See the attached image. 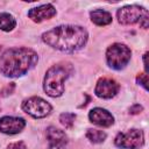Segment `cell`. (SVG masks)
Masks as SVG:
<instances>
[{
	"mask_svg": "<svg viewBox=\"0 0 149 149\" xmlns=\"http://www.w3.org/2000/svg\"><path fill=\"white\" fill-rule=\"evenodd\" d=\"M88 33L81 26L63 24L42 34V41L49 47L63 51L74 52L80 50L87 42Z\"/></svg>",
	"mask_w": 149,
	"mask_h": 149,
	"instance_id": "1",
	"label": "cell"
},
{
	"mask_svg": "<svg viewBox=\"0 0 149 149\" xmlns=\"http://www.w3.org/2000/svg\"><path fill=\"white\" fill-rule=\"evenodd\" d=\"M38 61L37 54L29 48H10L0 56V72L5 77L17 78L33 69Z\"/></svg>",
	"mask_w": 149,
	"mask_h": 149,
	"instance_id": "2",
	"label": "cell"
},
{
	"mask_svg": "<svg viewBox=\"0 0 149 149\" xmlns=\"http://www.w3.org/2000/svg\"><path fill=\"white\" fill-rule=\"evenodd\" d=\"M72 73V66L69 63H59L52 65L45 73L43 88L44 92L52 98L61 97L64 93V81Z\"/></svg>",
	"mask_w": 149,
	"mask_h": 149,
	"instance_id": "3",
	"label": "cell"
},
{
	"mask_svg": "<svg viewBox=\"0 0 149 149\" xmlns=\"http://www.w3.org/2000/svg\"><path fill=\"white\" fill-rule=\"evenodd\" d=\"M130 57H132L130 49L122 43H114L111 47H108L106 51L107 64L109 68L114 70L123 69L130 61Z\"/></svg>",
	"mask_w": 149,
	"mask_h": 149,
	"instance_id": "4",
	"label": "cell"
},
{
	"mask_svg": "<svg viewBox=\"0 0 149 149\" xmlns=\"http://www.w3.org/2000/svg\"><path fill=\"white\" fill-rule=\"evenodd\" d=\"M114 143L116 147L122 149H139L144 143V135L140 129H129L127 132L119 133L114 139Z\"/></svg>",
	"mask_w": 149,
	"mask_h": 149,
	"instance_id": "5",
	"label": "cell"
},
{
	"mask_svg": "<svg viewBox=\"0 0 149 149\" xmlns=\"http://www.w3.org/2000/svg\"><path fill=\"white\" fill-rule=\"evenodd\" d=\"M22 109L35 119L45 118L51 113V105L40 97H30L22 102Z\"/></svg>",
	"mask_w": 149,
	"mask_h": 149,
	"instance_id": "6",
	"label": "cell"
},
{
	"mask_svg": "<svg viewBox=\"0 0 149 149\" xmlns=\"http://www.w3.org/2000/svg\"><path fill=\"white\" fill-rule=\"evenodd\" d=\"M146 13H148L147 9H144L141 6L128 5V6H123L118 9L116 17L121 24H134L136 22H140L141 17Z\"/></svg>",
	"mask_w": 149,
	"mask_h": 149,
	"instance_id": "7",
	"label": "cell"
},
{
	"mask_svg": "<svg viewBox=\"0 0 149 149\" xmlns=\"http://www.w3.org/2000/svg\"><path fill=\"white\" fill-rule=\"evenodd\" d=\"M119 90H120V86H119V84L114 79L100 78L97 81V85H95V88H94V93L99 98L111 99V98L116 95Z\"/></svg>",
	"mask_w": 149,
	"mask_h": 149,
	"instance_id": "8",
	"label": "cell"
},
{
	"mask_svg": "<svg viewBox=\"0 0 149 149\" xmlns=\"http://www.w3.org/2000/svg\"><path fill=\"white\" fill-rule=\"evenodd\" d=\"M26 126V121L22 118L16 116H2L0 118V132L3 134L13 135L20 133Z\"/></svg>",
	"mask_w": 149,
	"mask_h": 149,
	"instance_id": "9",
	"label": "cell"
},
{
	"mask_svg": "<svg viewBox=\"0 0 149 149\" xmlns=\"http://www.w3.org/2000/svg\"><path fill=\"white\" fill-rule=\"evenodd\" d=\"M88 119L92 123L100 126V127H109L114 123L113 115L107 109L101 108V107L92 108L88 113Z\"/></svg>",
	"mask_w": 149,
	"mask_h": 149,
	"instance_id": "10",
	"label": "cell"
},
{
	"mask_svg": "<svg viewBox=\"0 0 149 149\" xmlns=\"http://www.w3.org/2000/svg\"><path fill=\"white\" fill-rule=\"evenodd\" d=\"M47 140L49 143V149H65L68 144L65 133L52 126L47 129Z\"/></svg>",
	"mask_w": 149,
	"mask_h": 149,
	"instance_id": "11",
	"label": "cell"
},
{
	"mask_svg": "<svg viewBox=\"0 0 149 149\" xmlns=\"http://www.w3.org/2000/svg\"><path fill=\"white\" fill-rule=\"evenodd\" d=\"M56 15V8L51 3H44L38 7L31 8L28 12V17L31 19L34 22H42L44 20H49Z\"/></svg>",
	"mask_w": 149,
	"mask_h": 149,
	"instance_id": "12",
	"label": "cell"
},
{
	"mask_svg": "<svg viewBox=\"0 0 149 149\" xmlns=\"http://www.w3.org/2000/svg\"><path fill=\"white\" fill-rule=\"evenodd\" d=\"M90 17H91V21L97 26H107L112 22L111 13L104 9H94L90 12Z\"/></svg>",
	"mask_w": 149,
	"mask_h": 149,
	"instance_id": "13",
	"label": "cell"
},
{
	"mask_svg": "<svg viewBox=\"0 0 149 149\" xmlns=\"http://www.w3.org/2000/svg\"><path fill=\"white\" fill-rule=\"evenodd\" d=\"M16 21L13 17V15L8 13H0V30L3 31H10L15 28Z\"/></svg>",
	"mask_w": 149,
	"mask_h": 149,
	"instance_id": "14",
	"label": "cell"
},
{
	"mask_svg": "<svg viewBox=\"0 0 149 149\" xmlns=\"http://www.w3.org/2000/svg\"><path fill=\"white\" fill-rule=\"evenodd\" d=\"M106 136H107L106 133L102 130H99V129H87V132H86V137L93 143L104 142Z\"/></svg>",
	"mask_w": 149,
	"mask_h": 149,
	"instance_id": "15",
	"label": "cell"
},
{
	"mask_svg": "<svg viewBox=\"0 0 149 149\" xmlns=\"http://www.w3.org/2000/svg\"><path fill=\"white\" fill-rule=\"evenodd\" d=\"M74 119H76V114L69 113V112L63 113V114H61V116H59L61 123H62L63 126H65V127H72V125H73V122H74Z\"/></svg>",
	"mask_w": 149,
	"mask_h": 149,
	"instance_id": "16",
	"label": "cell"
},
{
	"mask_svg": "<svg viewBox=\"0 0 149 149\" xmlns=\"http://www.w3.org/2000/svg\"><path fill=\"white\" fill-rule=\"evenodd\" d=\"M136 81H137V84L139 85H141V86H143V88L144 90H148V74L144 72V73H140V74H137V77H136Z\"/></svg>",
	"mask_w": 149,
	"mask_h": 149,
	"instance_id": "17",
	"label": "cell"
},
{
	"mask_svg": "<svg viewBox=\"0 0 149 149\" xmlns=\"http://www.w3.org/2000/svg\"><path fill=\"white\" fill-rule=\"evenodd\" d=\"M140 26H141L143 29H147V28H148V26H149V16H148V13H146V14L141 17V20H140Z\"/></svg>",
	"mask_w": 149,
	"mask_h": 149,
	"instance_id": "18",
	"label": "cell"
},
{
	"mask_svg": "<svg viewBox=\"0 0 149 149\" xmlns=\"http://www.w3.org/2000/svg\"><path fill=\"white\" fill-rule=\"evenodd\" d=\"M7 149H27L26 144L23 142H14V143H10Z\"/></svg>",
	"mask_w": 149,
	"mask_h": 149,
	"instance_id": "19",
	"label": "cell"
},
{
	"mask_svg": "<svg viewBox=\"0 0 149 149\" xmlns=\"http://www.w3.org/2000/svg\"><path fill=\"white\" fill-rule=\"evenodd\" d=\"M142 109H143V107H142L141 105L136 104V105H134V106H132V107L129 108V113H130V114H137V113H140Z\"/></svg>",
	"mask_w": 149,
	"mask_h": 149,
	"instance_id": "20",
	"label": "cell"
},
{
	"mask_svg": "<svg viewBox=\"0 0 149 149\" xmlns=\"http://www.w3.org/2000/svg\"><path fill=\"white\" fill-rule=\"evenodd\" d=\"M147 57H148V52H146L143 55V63H144V69H146V73L148 72V64H147Z\"/></svg>",
	"mask_w": 149,
	"mask_h": 149,
	"instance_id": "21",
	"label": "cell"
}]
</instances>
